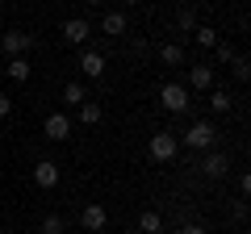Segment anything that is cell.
<instances>
[{
	"instance_id": "1",
	"label": "cell",
	"mask_w": 251,
	"mask_h": 234,
	"mask_svg": "<svg viewBox=\"0 0 251 234\" xmlns=\"http://www.w3.org/2000/svg\"><path fill=\"white\" fill-rule=\"evenodd\" d=\"M180 146H188V151H214V146H218L214 121H193V126L180 134Z\"/></svg>"
},
{
	"instance_id": "2",
	"label": "cell",
	"mask_w": 251,
	"mask_h": 234,
	"mask_svg": "<svg viewBox=\"0 0 251 234\" xmlns=\"http://www.w3.org/2000/svg\"><path fill=\"white\" fill-rule=\"evenodd\" d=\"M147 151H151V159H155V163H172V159L180 155V138L172 134V130H159V134H151Z\"/></svg>"
},
{
	"instance_id": "3",
	"label": "cell",
	"mask_w": 251,
	"mask_h": 234,
	"mask_svg": "<svg viewBox=\"0 0 251 234\" xmlns=\"http://www.w3.org/2000/svg\"><path fill=\"white\" fill-rule=\"evenodd\" d=\"M59 38H63L67 46H88V42H92V21H88V17L63 21V25H59Z\"/></svg>"
},
{
	"instance_id": "4",
	"label": "cell",
	"mask_w": 251,
	"mask_h": 234,
	"mask_svg": "<svg viewBox=\"0 0 251 234\" xmlns=\"http://www.w3.org/2000/svg\"><path fill=\"white\" fill-rule=\"evenodd\" d=\"M188 100H193V92L184 88V84H163L159 88V105L168 109V113H188Z\"/></svg>"
},
{
	"instance_id": "5",
	"label": "cell",
	"mask_w": 251,
	"mask_h": 234,
	"mask_svg": "<svg viewBox=\"0 0 251 234\" xmlns=\"http://www.w3.org/2000/svg\"><path fill=\"white\" fill-rule=\"evenodd\" d=\"M80 226H84V234H100V230L109 226V209L100 205V201L84 205V213H80Z\"/></svg>"
},
{
	"instance_id": "6",
	"label": "cell",
	"mask_w": 251,
	"mask_h": 234,
	"mask_svg": "<svg viewBox=\"0 0 251 234\" xmlns=\"http://www.w3.org/2000/svg\"><path fill=\"white\" fill-rule=\"evenodd\" d=\"M29 46H34V34H25V29H4V38H0V50H9L13 59L29 54Z\"/></svg>"
},
{
	"instance_id": "7",
	"label": "cell",
	"mask_w": 251,
	"mask_h": 234,
	"mask_svg": "<svg viewBox=\"0 0 251 234\" xmlns=\"http://www.w3.org/2000/svg\"><path fill=\"white\" fill-rule=\"evenodd\" d=\"M226 167H230V159H226V151H205V159H201V176H209V180H222Z\"/></svg>"
},
{
	"instance_id": "8",
	"label": "cell",
	"mask_w": 251,
	"mask_h": 234,
	"mask_svg": "<svg viewBox=\"0 0 251 234\" xmlns=\"http://www.w3.org/2000/svg\"><path fill=\"white\" fill-rule=\"evenodd\" d=\"M42 130H46L50 142H67V138H72V117H67V113H50Z\"/></svg>"
},
{
	"instance_id": "9",
	"label": "cell",
	"mask_w": 251,
	"mask_h": 234,
	"mask_svg": "<svg viewBox=\"0 0 251 234\" xmlns=\"http://www.w3.org/2000/svg\"><path fill=\"white\" fill-rule=\"evenodd\" d=\"M188 92H209L214 88V67H205V63H193L188 67V84H184Z\"/></svg>"
},
{
	"instance_id": "10",
	"label": "cell",
	"mask_w": 251,
	"mask_h": 234,
	"mask_svg": "<svg viewBox=\"0 0 251 234\" xmlns=\"http://www.w3.org/2000/svg\"><path fill=\"white\" fill-rule=\"evenodd\" d=\"M34 184L38 188H59V163L54 159H38L34 163Z\"/></svg>"
},
{
	"instance_id": "11",
	"label": "cell",
	"mask_w": 251,
	"mask_h": 234,
	"mask_svg": "<svg viewBox=\"0 0 251 234\" xmlns=\"http://www.w3.org/2000/svg\"><path fill=\"white\" fill-rule=\"evenodd\" d=\"M80 71L88 75V80H100V75H105V54L100 50H84L80 54Z\"/></svg>"
},
{
	"instance_id": "12",
	"label": "cell",
	"mask_w": 251,
	"mask_h": 234,
	"mask_svg": "<svg viewBox=\"0 0 251 234\" xmlns=\"http://www.w3.org/2000/svg\"><path fill=\"white\" fill-rule=\"evenodd\" d=\"M159 63L163 67H180V63H184V46H180V42H163L159 46Z\"/></svg>"
},
{
	"instance_id": "13",
	"label": "cell",
	"mask_w": 251,
	"mask_h": 234,
	"mask_svg": "<svg viewBox=\"0 0 251 234\" xmlns=\"http://www.w3.org/2000/svg\"><path fill=\"white\" fill-rule=\"evenodd\" d=\"M4 71H9V80L25 84L29 75H34V67H29V59H25V54H17V59H9V67H4Z\"/></svg>"
},
{
	"instance_id": "14",
	"label": "cell",
	"mask_w": 251,
	"mask_h": 234,
	"mask_svg": "<svg viewBox=\"0 0 251 234\" xmlns=\"http://www.w3.org/2000/svg\"><path fill=\"white\" fill-rule=\"evenodd\" d=\"M100 34L122 38L126 34V13H105V17H100Z\"/></svg>"
},
{
	"instance_id": "15",
	"label": "cell",
	"mask_w": 251,
	"mask_h": 234,
	"mask_svg": "<svg viewBox=\"0 0 251 234\" xmlns=\"http://www.w3.org/2000/svg\"><path fill=\"white\" fill-rule=\"evenodd\" d=\"M84 100H88V88L84 84H63V105L67 109H80Z\"/></svg>"
},
{
	"instance_id": "16",
	"label": "cell",
	"mask_w": 251,
	"mask_h": 234,
	"mask_svg": "<svg viewBox=\"0 0 251 234\" xmlns=\"http://www.w3.org/2000/svg\"><path fill=\"white\" fill-rule=\"evenodd\" d=\"M138 234H163V217L155 213V209H147V213L138 217Z\"/></svg>"
},
{
	"instance_id": "17",
	"label": "cell",
	"mask_w": 251,
	"mask_h": 234,
	"mask_svg": "<svg viewBox=\"0 0 251 234\" xmlns=\"http://www.w3.org/2000/svg\"><path fill=\"white\" fill-rule=\"evenodd\" d=\"M75 113H80V121H84V126H97L100 117H105V109H100L97 100H84V105L75 109Z\"/></svg>"
},
{
	"instance_id": "18",
	"label": "cell",
	"mask_w": 251,
	"mask_h": 234,
	"mask_svg": "<svg viewBox=\"0 0 251 234\" xmlns=\"http://www.w3.org/2000/svg\"><path fill=\"white\" fill-rule=\"evenodd\" d=\"M230 105L234 100H230L226 88H209V109H214V113H230Z\"/></svg>"
},
{
	"instance_id": "19",
	"label": "cell",
	"mask_w": 251,
	"mask_h": 234,
	"mask_svg": "<svg viewBox=\"0 0 251 234\" xmlns=\"http://www.w3.org/2000/svg\"><path fill=\"white\" fill-rule=\"evenodd\" d=\"M193 38H197V46H205V50H214V46L222 42V38H218V29H214V25H197V29H193Z\"/></svg>"
},
{
	"instance_id": "20",
	"label": "cell",
	"mask_w": 251,
	"mask_h": 234,
	"mask_svg": "<svg viewBox=\"0 0 251 234\" xmlns=\"http://www.w3.org/2000/svg\"><path fill=\"white\" fill-rule=\"evenodd\" d=\"M63 230H67V222H63L59 213H46L42 226H38V234H63Z\"/></svg>"
},
{
	"instance_id": "21",
	"label": "cell",
	"mask_w": 251,
	"mask_h": 234,
	"mask_svg": "<svg viewBox=\"0 0 251 234\" xmlns=\"http://www.w3.org/2000/svg\"><path fill=\"white\" fill-rule=\"evenodd\" d=\"M176 25L180 29H197V13H193V9H180L176 13Z\"/></svg>"
},
{
	"instance_id": "22",
	"label": "cell",
	"mask_w": 251,
	"mask_h": 234,
	"mask_svg": "<svg viewBox=\"0 0 251 234\" xmlns=\"http://www.w3.org/2000/svg\"><path fill=\"white\" fill-rule=\"evenodd\" d=\"M214 54L222 59V63H234V46H230V42H218V46H214Z\"/></svg>"
},
{
	"instance_id": "23",
	"label": "cell",
	"mask_w": 251,
	"mask_h": 234,
	"mask_svg": "<svg viewBox=\"0 0 251 234\" xmlns=\"http://www.w3.org/2000/svg\"><path fill=\"white\" fill-rule=\"evenodd\" d=\"M230 67H234V75H239V80H247V59H243V54H234Z\"/></svg>"
},
{
	"instance_id": "24",
	"label": "cell",
	"mask_w": 251,
	"mask_h": 234,
	"mask_svg": "<svg viewBox=\"0 0 251 234\" xmlns=\"http://www.w3.org/2000/svg\"><path fill=\"white\" fill-rule=\"evenodd\" d=\"M13 113V96H9V92H0V117H9Z\"/></svg>"
},
{
	"instance_id": "25",
	"label": "cell",
	"mask_w": 251,
	"mask_h": 234,
	"mask_svg": "<svg viewBox=\"0 0 251 234\" xmlns=\"http://www.w3.org/2000/svg\"><path fill=\"white\" fill-rule=\"evenodd\" d=\"M180 234H209L205 226H197V222H188V226H180Z\"/></svg>"
},
{
	"instance_id": "26",
	"label": "cell",
	"mask_w": 251,
	"mask_h": 234,
	"mask_svg": "<svg viewBox=\"0 0 251 234\" xmlns=\"http://www.w3.org/2000/svg\"><path fill=\"white\" fill-rule=\"evenodd\" d=\"M84 4H92V9H97V4H100V0H84Z\"/></svg>"
},
{
	"instance_id": "27",
	"label": "cell",
	"mask_w": 251,
	"mask_h": 234,
	"mask_svg": "<svg viewBox=\"0 0 251 234\" xmlns=\"http://www.w3.org/2000/svg\"><path fill=\"white\" fill-rule=\"evenodd\" d=\"M126 4H143V0H126Z\"/></svg>"
},
{
	"instance_id": "28",
	"label": "cell",
	"mask_w": 251,
	"mask_h": 234,
	"mask_svg": "<svg viewBox=\"0 0 251 234\" xmlns=\"http://www.w3.org/2000/svg\"><path fill=\"white\" fill-rule=\"evenodd\" d=\"M0 13H4V0H0Z\"/></svg>"
},
{
	"instance_id": "29",
	"label": "cell",
	"mask_w": 251,
	"mask_h": 234,
	"mask_svg": "<svg viewBox=\"0 0 251 234\" xmlns=\"http://www.w3.org/2000/svg\"><path fill=\"white\" fill-rule=\"evenodd\" d=\"M0 234H4V230H0Z\"/></svg>"
}]
</instances>
